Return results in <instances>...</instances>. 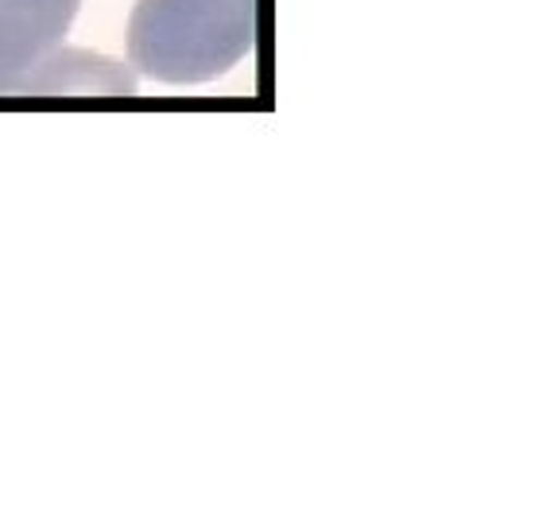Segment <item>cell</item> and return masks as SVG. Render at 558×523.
I'll use <instances>...</instances> for the list:
<instances>
[{
  "instance_id": "6da1fadb",
  "label": "cell",
  "mask_w": 558,
  "mask_h": 523,
  "mask_svg": "<svg viewBox=\"0 0 558 523\" xmlns=\"http://www.w3.org/2000/svg\"><path fill=\"white\" fill-rule=\"evenodd\" d=\"M260 0H136L129 62L163 86H202L256 47Z\"/></svg>"
},
{
  "instance_id": "3957f363",
  "label": "cell",
  "mask_w": 558,
  "mask_h": 523,
  "mask_svg": "<svg viewBox=\"0 0 558 523\" xmlns=\"http://www.w3.org/2000/svg\"><path fill=\"white\" fill-rule=\"evenodd\" d=\"M24 97H136L132 70L117 66L105 54H89L78 47H54L27 82Z\"/></svg>"
},
{
  "instance_id": "7a4b0ae2",
  "label": "cell",
  "mask_w": 558,
  "mask_h": 523,
  "mask_svg": "<svg viewBox=\"0 0 558 523\" xmlns=\"http://www.w3.org/2000/svg\"><path fill=\"white\" fill-rule=\"evenodd\" d=\"M82 0H0V97H24L35 66L62 44Z\"/></svg>"
}]
</instances>
